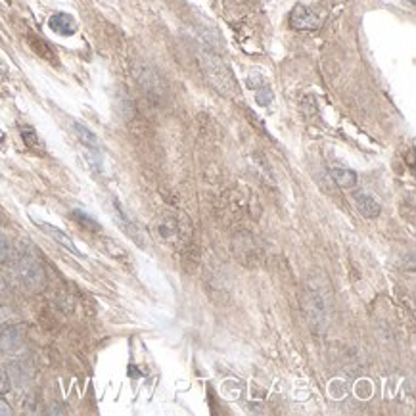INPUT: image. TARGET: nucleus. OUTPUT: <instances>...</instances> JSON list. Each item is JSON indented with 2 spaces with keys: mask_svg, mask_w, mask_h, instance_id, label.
<instances>
[{
  "mask_svg": "<svg viewBox=\"0 0 416 416\" xmlns=\"http://www.w3.org/2000/svg\"><path fill=\"white\" fill-rule=\"evenodd\" d=\"M199 62L204 67V73L208 77V81L217 88L223 95L232 96L236 93V83L232 79V73L228 71V67L221 62V58L215 54H199Z\"/></svg>",
  "mask_w": 416,
  "mask_h": 416,
  "instance_id": "1",
  "label": "nucleus"
},
{
  "mask_svg": "<svg viewBox=\"0 0 416 416\" xmlns=\"http://www.w3.org/2000/svg\"><path fill=\"white\" fill-rule=\"evenodd\" d=\"M16 275H18L19 282L23 284V288L29 292H40L47 282L45 269L33 254H21L16 259Z\"/></svg>",
  "mask_w": 416,
  "mask_h": 416,
  "instance_id": "2",
  "label": "nucleus"
},
{
  "mask_svg": "<svg viewBox=\"0 0 416 416\" xmlns=\"http://www.w3.org/2000/svg\"><path fill=\"white\" fill-rule=\"evenodd\" d=\"M321 18L303 4H297L290 14V25L297 31H317L321 29Z\"/></svg>",
  "mask_w": 416,
  "mask_h": 416,
  "instance_id": "3",
  "label": "nucleus"
},
{
  "mask_svg": "<svg viewBox=\"0 0 416 416\" xmlns=\"http://www.w3.org/2000/svg\"><path fill=\"white\" fill-rule=\"evenodd\" d=\"M305 313L315 328H319L321 332L326 328L328 311H326V303L319 293H309V297L305 299Z\"/></svg>",
  "mask_w": 416,
  "mask_h": 416,
  "instance_id": "4",
  "label": "nucleus"
},
{
  "mask_svg": "<svg viewBox=\"0 0 416 416\" xmlns=\"http://www.w3.org/2000/svg\"><path fill=\"white\" fill-rule=\"evenodd\" d=\"M48 27L58 35H62V37H71V35H75L77 21L73 19V16L60 12V14H54L52 18L48 19Z\"/></svg>",
  "mask_w": 416,
  "mask_h": 416,
  "instance_id": "5",
  "label": "nucleus"
},
{
  "mask_svg": "<svg viewBox=\"0 0 416 416\" xmlns=\"http://www.w3.org/2000/svg\"><path fill=\"white\" fill-rule=\"evenodd\" d=\"M40 227H42V230L47 232L48 236L54 238V240H56L60 246L66 247L67 252H71V254H73V256H77V257H83V254H81V252L77 249L75 242H73L71 238L67 236L64 230H60V228H56L54 225H48V223H40Z\"/></svg>",
  "mask_w": 416,
  "mask_h": 416,
  "instance_id": "6",
  "label": "nucleus"
},
{
  "mask_svg": "<svg viewBox=\"0 0 416 416\" xmlns=\"http://www.w3.org/2000/svg\"><path fill=\"white\" fill-rule=\"evenodd\" d=\"M355 201H357V208H359L360 213L367 219H376L380 215V211H382L378 199L370 196V194H365V192H359L355 196Z\"/></svg>",
  "mask_w": 416,
  "mask_h": 416,
  "instance_id": "7",
  "label": "nucleus"
},
{
  "mask_svg": "<svg viewBox=\"0 0 416 416\" xmlns=\"http://www.w3.org/2000/svg\"><path fill=\"white\" fill-rule=\"evenodd\" d=\"M21 347V332L18 326H6L0 330V350L16 351Z\"/></svg>",
  "mask_w": 416,
  "mask_h": 416,
  "instance_id": "8",
  "label": "nucleus"
},
{
  "mask_svg": "<svg viewBox=\"0 0 416 416\" xmlns=\"http://www.w3.org/2000/svg\"><path fill=\"white\" fill-rule=\"evenodd\" d=\"M332 179L340 188H353L357 184V175L350 169H332Z\"/></svg>",
  "mask_w": 416,
  "mask_h": 416,
  "instance_id": "9",
  "label": "nucleus"
},
{
  "mask_svg": "<svg viewBox=\"0 0 416 416\" xmlns=\"http://www.w3.org/2000/svg\"><path fill=\"white\" fill-rule=\"evenodd\" d=\"M73 131H75L77 138L83 142L85 146H88V148H98V146H100L98 136H96L86 125L79 123V121H73Z\"/></svg>",
  "mask_w": 416,
  "mask_h": 416,
  "instance_id": "10",
  "label": "nucleus"
},
{
  "mask_svg": "<svg viewBox=\"0 0 416 416\" xmlns=\"http://www.w3.org/2000/svg\"><path fill=\"white\" fill-rule=\"evenodd\" d=\"M73 219H75L81 227L88 228V230H93V232H100V225H98V223H96L95 219L90 217V215H86L85 211L75 209V211H73Z\"/></svg>",
  "mask_w": 416,
  "mask_h": 416,
  "instance_id": "11",
  "label": "nucleus"
},
{
  "mask_svg": "<svg viewBox=\"0 0 416 416\" xmlns=\"http://www.w3.org/2000/svg\"><path fill=\"white\" fill-rule=\"evenodd\" d=\"M14 257H16V252H14L12 242L4 234H0V263H10V261H14Z\"/></svg>",
  "mask_w": 416,
  "mask_h": 416,
  "instance_id": "12",
  "label": "nucleus"
},
{
  "mask_svg": "<svg viewBox=\"0 0 416 416\" xmlns=\"http://www.w3.org/2000/svg\"><path fill=\"white\" fill-rule=\"evenodd\" d=\"M21 138L25 140V144H27L29 148H35V150H37V148H40L38 136H37V133L33 131V129H27V127H25V129H21Z\"/></svg>",
  "mask_w": 416,
  "mask_h": 416,
  "instance_id": "13",
  "label": "nucleus"
},
{
  "mask_svg": "<svg viewBox=\"0 0 416 416\" xmlns=\"http://www.w3.org/2000/svg\"><path fill=\"white\" fill-rule=\"evenodd\" d=\"M177 225L173 223V221H163L160 225V236L165 238V240H169V238L177 236Z\"/></svg>",
  "mask_w": 416,
  "mask_h": 416,
  "instance_id": "14",
  "label": "nucleus"
},
{
  "mask_svg": "<svg viewBox=\"0 0 416 416\" xmlns=\"http://www.w3.org/2000/svg\"><path fill=\"white\" fill-rule=\"evenodd\" d=\"M256 100L259 106H269L273 102V90L269 86H263V88H257Z\"/></svg>",
  "mask_w": 416,
  "mask_h": 416,
  "instance_id": "15",
  "label": "nucleus"
},
{
  "mask_svg": "<svg viewBox=\"0 0 416 416\" xmlns=\"http://www.w3.org/2000/svg\"><path fill=\"white\" fill-rule=\"evenodd\" d=\"M247 86H252V88H263L267 86V79L263 75H259V73H254V75L247 77Z\"/></svg>",
  "mask_w": 416,
  "mask_h": 416,
  "instance_id": "16",
  "label": "nucleus"
},
{
  "mask_svg": "<svg viewBox=\"0 0 416 416\" xmlns=\"http://www.w3.org/2000/svg\"><path fill=\"white\" fill-rule=\"evenodd\" d=\"M10 389V378L6 374V370L0 369V393H6Z\"/></svg>",
  "mask_w": 416,
  "mask_h": 416,
  "instance_id": "17",
  "label": "nucleus"
},
{
  "mask_svg": "<svg viewBox=\"0 0 416 416\" xmlns=\"http://www.w3.org/2000/svg\"><path fill=\"white\" fill-rule=\"evenodd\" d=\"M12 415V408L8 407V403L4 399H0V416H8Z\"/></svg>",
  "mask_w": 416,
  "mask_h": 416,
  "instance_id": "18",
  "label": "nucleus"
},
{
  "mask_svg": "<svg viewBox=\"0 0 416 416\" xmlns=\"http://www.w3.org/2000/svg\"><path fill=\"white\" fill-rule=\"evenodd\" d=\"M6 292H8V290H6V284L0 278V295H6Z\"/></svg>",
  "mask_w": 416,
  "mask_h": 416,
  "instance_id": "19",
  "label": "nucleus"
},
{
  "mask_svg": "<svg viewBox=\"0 0 416 416\" xmlns=\"http://www.w3.org/2000/svg\"><path fill=\"white\" fill-rule=\"evenodd\" d=\"M4 77H6V69H4V66L0 64V81H2Z\"/></svg>",
  "mask_w": 416,
  "mask_h": 416,
  "instance_id": "20",
  "label": "nucleus"
},
{
  "mask_svg": "<svg viewBox=\"0 0 416 416\" xmlns=\"http://www.w3.org/2000/svg\"><path fill=\"white\" fill-rule=\"evenodd\" d=\"M2 321H4V315L0 313V324H2Z\"/></svg>",
  "mask_w": 416,
  "mask_h": 416,
  "instance_id": "21",
  "label": "nucleus"
},
{
  "mask_svg": "<svg viewBox=\"0 0 416 416\" xmlns=\"http://www.w3.org/2000/svg\"><path fill=\"white\" fill-rule=\"evenodd\" d=\"M408 2H411V4H415V0H408Z\"/></svg>",
  "mask_w": 416,
  "mask_h": 416,
  "instance_id": "22",
  "label": "nucleus"
}]
</instances>
